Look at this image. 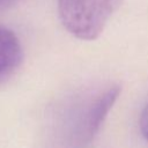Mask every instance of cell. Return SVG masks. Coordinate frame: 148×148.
<instances>
[{
	"mask_svg": "<svg viewBox=\"0 0 148 148\" xmlns=\"http://www.w3.org/2000/svg\"><path fill=\"white\" fill-rule=\"evenodd\" d=\"M121 0H58V13L66 30L82 40L96 39Z\"/></svg>",
	"mask_w": 148,
	"mask_h": 148,
	"instance_id": "cell-1",
	"label": "cell"
},
{
	"mask_svg": "<svg viewBox=\"0 0 148 148\" xmlns=\"http://www.w3.org/2000/svg\"><path fill=\"white\" fill-rule=\"evenodd\" d=\"M121 88L116 84L98 94L83 110L74 131V148H84L99 131L101 125L114 105Z\"/></svg>",
	"mask_w": 148,
	"mask_h": 148,
	"instance_id": "cell-2",
	"label": "cell"
},
{
	"mask_svg": "<svg viewBox=\"0 0 148 148\" xmlns=\"http://www.w3.org/2000/svg\"><path fill=\"white\" fill-rule=\"evenodd\" d=\"M22 56V46L16 35L0 25V81L18 67Z\"/></svg>",
	"mask_w": 148,
	"mask_h": 148,
	"instance_id": "cell-3",
	"label": "cell"
},
{
	"mask_svg": "<svg viewBox=\"0 0 148 148\" xmlns=\"http://www.w3.org/2000/svg\"><path fill=\"white\" fill-rule=\"evenodd\" d=\"M139 125H140V130H141V133H142L143 138L148 142V103L146 104V106L143 108V110L140 114Z\"/></svg>",
	"mask_w": 148,
	"mask_h": 148,
	"instance_id": "cell-4",
	"label": "cell"
},
{
	"mask_svg": "<svg viewBox=\"0 0 148 148\" xmlns=\"http://www.w3.org/2000/svg\"><path fill=\"white\" fill-rule=\"evenodd\" d=\"M7 1H9V0H0V3H3V2H7Z\"/></svg>",
	"mask_w": 148,
	"mask_h": 148,
	"instance_id": "cell-5",
	"label": "cell"
}]
</instances>
